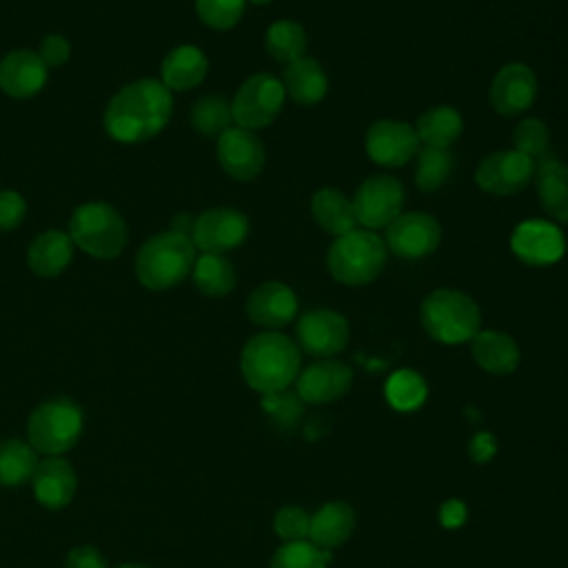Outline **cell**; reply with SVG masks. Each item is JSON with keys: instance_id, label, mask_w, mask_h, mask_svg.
I'll return each mask as SVG.
<instances>
[{"instance_id": "7c38bea8", "label": "cell", "mask_w": 568, "mask_h": 568, "mask_svg": "<svg viewBox=\"0 0 568 568\" xmlns=\"http://www.w3.org/2000/svg\"><path fill=\"white\" fill-rule=\"evenodd\" d=\"M510 248L528 266H548L564 257L566 237L555 222L524 220L510 235Z\"/></svg>"}, {"instance_id": "ee69618b", "label": "cell", "mask_w": 568, "mask_h": 568, "mask_svg": "<svg viewBox=\"0 0 568 568\" xmlns=\"http://www.w3.org/2000/svg\"><path fill=\"white\" fill-rule=\"evenodd\" d=\"M439 524L448 530H455L459 526L466 524L468 519V508L462 499H446L442 506H439Z\"/></svg>"}, {"instance_id": "74e56055", "label": "cell", "mask_w": 568, "mask_h": 568, "mask_svg": "<svg viewBox=\"0 0 568 568\" xmlns=\"http://www.w3.org/2000/svg\"><path fill=\"white\" fill-rule=\"evenodd\" d=\"M262 408L277 428L291 430L293 426L300 424V417L304 413V402L300 399L297 393L284 388V390L262 395Z\"/></svg>"}, {"instance_id": "8d00e7d4", "label": "cell", "mask_w": 568, "mask_h": 568, "mask_svg": "<svg viewBox=\"0 0 568 568\" xmlns=\"http://www.w3.org/2000/svg\"><path fill=\"white\" fill-rule=\"evenodd\" d=\"M515 151L528 155L532 162L548 158L550 151V133L548 126L537 118H524L513 133Z\"/></svg>"}, {"instance_id": "836d02e7", "label": "cell", "mask_w": 568, "mask_h": 568, "mask_svg": "<svg viewBox=\"0 0 568 568\" xmlns=\"http://www.w3.org/2000/svg\"><path fill=\"white\" fill-rule=\"evenodd\" d=\"M266 51L280 62H295L304 58L306 33L295 20H277L266 31Z\"/></svg>"}, {"instance_id": "8992f818", "label": "cell", "mask_w": 568, "mask_h": 568, "mask_svg": "<svg viewBox=\"0 0 568 568\" xmlns=\"http://www.w3.org/2000/svg\"><path fill=\"white\" fill-rule=\"evenodd\" d=\"M84 428V413L78 402L69 397H53L42 402L27 422V437L36 453L60 457L71 450Z\"/></svg>"}, {"instance_id": "8fae6325", "label": "cell", "mask_w": 568, "mask_h": 568, "mask_svg": "<svg viewBox=\"0 0 568 568\" xmlns=\"http://www.w3.org/2000/svg\"><path fill=\"white\" fill-rule=\"evenodd\" d=\"M535 175V162L519 151H495L486 155L477 171L475 182L481 191L493 195H513L524 191Z\"/></svg>"}, {"instance_id": "60d3db41", "label": "cell", "mask_w": 568, "mask_h": 568, "mask_svg": "<svg viewBox=\"0 0 568 568\" xmlns=\"http://www.w3.org/2000/svg\"><path fill=\"white\" fill-rule=\"evenodd\" d=\"M27 213L24 197L16 191H0V231L16 229Z\"/></svg>"}, {"instance_id": "4fadbf2b", "label": "cell", "mask_w": 568, "mask_h": 568, "mask_svg": "<svg viewBox=\"0 0 568 568\" xmlns=\"http://www.w3.org/2000/svg\"><path fill=\"white\" fill-rule=\"evenodd\" d=\"M295 333L302 351L326 359L346 348L351 328L346 317L339 315L337 311L315 308L300 317Z\"/></svg>"}, {"instance_id": "52a82bcc", "label": "cell", "mask_w": 568, "mask_h": 568, "mask_svg": "<svg viewBox=\"0 0 568 568\" xmlns=\"http://www.w3.org/2000/svg\"><path fill=\"white\" fill-rule=\"evenodd\" d=\"M69 237L75 246L98 260L120 255L126 244V224L106 202L80 204L69 220Z\"/></svg>"}, {"instance_id": "6da1fadb", "label": "cell", "mask_w": 568, "mask_h": 568, "mask_svg": "<svg viewBox=\"0 0 568 568\" xmlns=\"http://www.w3.org/2000/svg\"><path fill=\"white\" fill-rule=\"evenodd\" d=\"M173 113L169 89L155 78H142L120 89L106 104V133L126 144L144 142L158 135Z\"/></svg>"}, {"instance_id": "3957f363", "label": "cell", "mask_w": 568, "mask_h": 568, "mask_svg": "<svg viewBox=\"0 0 568 568\" xmlns=\"http://www.w3.org/2000/svg\"><path fill=\"white\" fill-rule=\"evenodd\" d=\"M195 264V244L189 235L166 231L142 244L135 257V275L142 286L164 291L180 284Z\"/></svg>"}, {"instance_id": "5b68a950", "label": "cell", "mask_w": 568, "mask_h": 568, "mask_svg": "<svg viewBox=\"0 0 568 568\" xmlns=\"http://www.w3.org/2000/svg\"><path fill=\"white\" fill-rule=\"evenodd\" d=\"M386 264V244L373 231L353 229L333 240L326 253L328 273L348 286L373 282Z\"/></svg>"}, {"instance_id": "c3c4849f", "label": "cell", "mask_w": 568, "mask_h": 568, "mask_svg": "<svg viewBox=\"0 0 568 568\" xmlns=\"http://www.w3.org/2000/svg\"><path fill=\"white\" fill-rule=\"evenodd\" d=\"M251 2H255V4H266V2H271V0H251Z\"/></svg>"}, {"instance_id": "b9f144b4", "label": "cell", "mask_w": 568, "mask_h": 568, "mask_svg": "<svg viewBox=\"0 0 568 568\" xmlns=\"http://www.w3.org/2000/svg\"><path fill=\"white\" fill-rule=\"evenodd\" d=\"M38 55L42 58V62H44L47 67H60V64H64V62L69 60V55H71L69 40H67L64 36L51 33V36H47V38L42 40Z\"/></svg>"}, {"instance_id": "bcb514c9", "label": "cell", "mask_w": 568, "mask_h": 568, "mask_svg": "<svg viewBox=\"0 0 568 568\" xmlns=\"http://www.w3.org/2000/svg\"><path fill=\"white\" fill-rule=\"evenodd\" d=\"M193 222L189 215H175L173 222H171V231L175 233H182V235H189L191 237V231H193Z\"/></svg>"}, {"instance_id": "603a6c76", "label": "cell", "mask_w": 568, "mask_h": 568, "mask_svg": "<svg viewBox=\"0 0 568 568\" xmlns=\"http://www.w3.org/2000/svg\"><path fill=\"white\" fill-rule=\"evenodd\" d=\"M470 353L477 366L493 375H508L519 366V348L501 331H479L470 339Z\"/></svg>"}, {"instance_id": "e0dca14e", "label": "cell", "mask_w": 568, "mask_h": 568, "mask_svg": "<svg viewBox=\"0 0 568 568\" xmlns=\"http://www.w3.org/2000/svg\"><path fill=\"white\" fill-rule=\"evenodd\" d=\"M262 140L242 126H231L217 138V162L235 180H253L264 169Z\"/></svg>"}, {"instance_id": "30bf717a", "label": "cell", "mask_w": 568, "mask_h": 568, "mask_svg": "<svg viewBox=\"0 0 568 568\" xmlns=\"http://www.w3.org/2000/svg\"><path fill=\"white\" fill-rule=\"evenodd\" d=\"M442 240L439 222L422 211L399 213L386 226L384 244L404 260H419L430 255Z\"/></svg>"}, {"instance_id": "ffe728a7", "label": "cell", "mask_w": 568, "mask_h": 568, "mask_svg": "<svg viewBox=\"0 0 568 568\" xmlns=\"http://www.w3.org/2000/svg\"><path fill=\"white\" fill-rule=\"evenodd\" d=\"M47 69L36 51H11L0 60V89L11 98L27 100L44 87Z\"/></svg>"}, {"instance_id": "484cf974", "label": "cell", "mask_w": 568, "mask_h": 568, "mask_svg": "<svg viewBox=\"0 0 568 568\" xmlns=\"http://www.w3.org/2000/svg\"><path fill=\"white\" fill-rule=\"evenodd\" d=\"M209 71L206 55L193 47H175L162 62V84L173 91H189L197 87Z\"/></svg>"}, {"instance_id": "d4e9b609", "label": "cell", "mask_w": 568, "mask_h": 568, "mask_svg": "<svg viewBox=\"0 0 568 568\" xmlns=\"http://www.w3.org/2000/svg\"><path fill=\"white\" fill-rule=\"evenodd\" d=\"M73 260V240L62 231H44L40 233L27 253L29 268L40 277L60 275L69 262Z\"/></svg>"}, {"instance_id": "7bdbcfd3", "label": "cell", "mask_w": 568, "mask_h": 568, "mask_svg": "<svg viewBox=\"0 0 568 568\" xmlns=\"http://www.w3.org/2000/svg\"><path fill=\"white\" fill-rule=\"evenodd\" d=\"M64 568H109V561L95 546H75L67 552Z\"/></svg>"}, {"instance_id": "d590c367", "label": "cell", "mask_w": 568, "mask_h": 568, "mask_svg": "<svg viewBox=\"0 0 568 568\" xmlns=\"http://www.w3.org/2000/svg\"><path fill=\"white\" fill-rule=\"evenodd\" d=\"M331 552L317 548L308 539L282 544L271 557L268 568H326Z\"/></svg>"}, {"instance_id": "f6af8a7d", "label": "cell", "mask_w": 568, "mask_h": 568, "mask_svg": "<svg viewBox=\"0 0 568 568\" xmlns=\"http://www.w3.org/2000/svg\"><path fill=\"white\" fill-rule=\"evenodd\" d=\"M468 453H470V457H473L477 464L490 462V459L495 457V453H497V439H495V435H493V433H486V430L477 433V435L470 439V444H468Z\"/></svg>"}, {"instance_id": "2e32d148", "label": "cell", "mask_w": 568, "mask_h": 568, "mask_svg": "<svg viewBox=\"0 0 568 568\" xmlns=\"http://www.w3.org/2000/svg\"><path fill=\"white\" fill-rule=\"evenodd\" d=\"M490 104L499 115L515 118L530 109V104L537 98V75L535 71L524 62H508L504 64L488 91Z\"/></svg>"}, {"instance_id": "d6986e66", "label": "cell", "mask_w": 568, "mask_h": 568, "mask_svg": "<svg viewBox=\"0 0 568 568\" xmlns=\"http://www.w3.org/2000/svg\"><path fill=\"white\" fill-rule=\"evenodd\" d=\"M31 488L36 501L47 510H60L71 504L78 486V475L71 462L64 457H47L40 459L33 475Z\"/></svg>"}, {"instance_id": "44dd1931", "label": "cell", "mask_w": 568, "mask_h": 568, "mask_svg": "<svg viewBox=\"0 0 568 568\" xmlns=\"http://www.w3.org/2000/svg\"><path fill=\"white\" fill-rule=\"evenodd\" d=\"M297 313V297L291 286L282 282H266L257 286L246 300V315L253 324L264 328L286 326Z\"/></svg>"}, {"instance_id": "f35d334b", "label": "cell", "mask_w": 568, "mask_h": 568, "mask_svg": "<svg viewBox=\"0 0 568 568\" xmlns=\"http://www.w3.org/2000/svg\"><path fill=\"white\" fill-rule=\"evenodd\" d=\"M197 16L211 29H231L244 13V0H195Z\"/></svg>"}, {"instance_id": "f1b7e54d", "label": "cell", "mask_w": 568, "mask_h": 568, "mask_svg": "<svg viewBox=\"0 0 568 568\" xmlns=\"http://www.w3.org/2000/svg\"><path fill=\"white\" fill-rule=\"evenodd\" d=\"M464 122L453 106H433L417 120V138L426 146L448 149L462 135Z\"/></svg>"}, {"instance_id": "7a4b0ae2", "label": "cell", "mask_w": 568, "mask_h": 568, "mask_svg": "<svg viewBox=\"0 0 568 568\" xmlns=\"http://www.w3.org/2000/svg\"><path fill=\"white\" fill-rule=\"evenodd\" d=\"M240 371L244 382L260 395L284 390L300 375V348L277 331L257 333L242 348Z\"/></svg>"}, {"instance_id": "9a60e30c", "label": "cell", "mask_w": 568, "mask_h": 568, "mask_svg": "<svg viewBox=\"0 0 568 568\" xmlns=\"http://www.w3.org/2000/svg\"><path fill=\"white\" fill-rule=\"evenodd\" d=\"M248 220L244 213L231 206H217L204 211L191 231V240L204 253H224L240 246L246 240Z\"/></svg>"}, {"instance_id": "ab89813d", "label": "cell", "mask_w": 568, "mask_h": 568, "mask_svg": "<svg viewBox=\"0 0 568 568\" xmlns=\"http://www.w3.org/2000/svg\"><path fill=\"white\" fill-rule=\"evenodd\" d=\"M273 528L275 535L288 544V541H304L308 539V530H311V515L300 508V506H284L275 513L273 519Z\"/></svg>"}, {"instance_id": "d6a6232c", "label": "cell", "mask_w": 568, "mask_h": 568, "mask_svg": "<svg viewBox=\"0 0 568 568\" xmlns=\"http://www.w3.org/2000/svg\"><path fill=\"white\" fill-rule=\"evenodd\" d=\"M231 122H233L231 102L220 93L202 95L191 106V124L204 138H213V135L220 138L226 129H231Z\"/></svg>"}, {"instance_id": "4dcf8cb0", "label": "cell", "mask_w": 568, "mask_h": 568, "mask_svg": "<svg viewBox=\"0 0 568 568\" xmlns=\"http://www.w3.org/2000/svg\"><path fill=\"white\" fill-rule=\"evenodd\" d=\"M193 282L204 295L222 297L235 286V268L222 253H202L193 264Z\"/></svg>"}, {"instance_id": "f546056e", "label": "cell", "mask_w": 568, "mask_h": 568, "mask_svg": "<svg viewBox=\"0 0 568 568\" xmlns=\"http://www.w3.org/2000/svg\"><path fill=\"white\" fill-rule=\"evenodd\" d=\"M38 453L24 439L9 437L0 442V486H22L38 466Z\"/></svg>"}, {"instance_id": "7dc6e473", "label": "cell", "mask_w": 568, "mask_h": 568, "mask_svg": "<svg viewBox=\"0 0 568 568\" xmlns=\"http://www.w3.org/2000/svg\"><path fill=\"white\" fill-rule=\"evenodd\" d=\"M115 568H149V566H142V564H122V566H115Z\"/></svg>"}, {"instance_id": "cb8c5ba5", "label": "cell", "mask_w": 568, "mask_h": 568, "mask_svg": "<svg viewBox=\"0 0 568 568\" xmlns=\"http://www.w3.org/2000/svg\"><path fill=\"white\" fill-rule=\"evenodd\" d=\"M355 528V513L344 501H328L315 515H311L308 541L322 550H331L344 544Z\"/></svg>"}, {"instance_id": "ba28073f", "label": "cell", "mask_w": 568, "mask_h": 568, "mask_svg": "<svg viewBox=\"0 0 568 568\" xmlns=\"http://www.w3.org/2000/svg\"><path fill=\"white\" fill-rule=\"evenodd\" d=\"M284 98V84L275 75L255 73L242 82L231 102L233 120L237 122V126L248 131L262 129L277 118Z\"/></svg>"}, {"instance_id": "277c9868", "label": "cell", "mask_w": 568, "mask_h": 568, "mask_svg": "<svg viewBox=\"0 0 568 568\" xmlns=\"http://www.w3.org/2000/svg\"><path fill=\"white\" fill-rule=\"evenodd\" d=\"M419 320L424 331L442 344L470 342L481 326V313L475 300L457 288H435L422 302Z\"/></svg>"}, {"instance_id": "1f68e13d", "label": "cell", "mask_w": 568, "mask_h": 568, "mask_svg": "<svg viewBox=\"0 0 568 568\" xmlns=\"http://www.w3.org/2000/svg\"><path fill=\"white\" fill-rule=\"evenodd\" d=\"M384 395H386V402H388L395 410H399V413H410V410H417V408L426 402L428 388H426L424 377H422L417 371L402 368V371H395V373L386 379Z\"/></svg>"}, {"instance_id": "e575fe53", "label": "cell", "mask_w": 568, "mask_h": 568, "mask_svg": "<svg viewBox=\"0 0 568 568\" xmlns=\"http://www.w3.org/2000/svg\"><path fill=\"white\" fill-rule=\"evenodd\" d=\"M455 166V158L448 149H433L424 146L417 151V164H415V184L417 189L430 193L444 186V182L450 178Z\"/></svg>"}, {"instance_id": "7402d4cb", "label": "cell", "mask_w": 568, "mask_h": 568, "mask_svg": "<svg viewBox=\"0 0 568 568\" xmlns=\"http://www.w3.org/2000/svg\"><path fill=\"white\" fill-rule=\"evenodd\" d=\"M532 180L544 211L555 222H568V164L544 158L535 164Z\"/></svg>"}, {"instance_id": "9c48e42d", "label": "cell", "mask_w": 568, "mask_h": 568, "mask_svg": "<svg viewBox=\"0 0 568 568\" xmlns=\"http://www.w3.org/2000/svg\"><path fill=\"white\" fill-rule=\"evenodd\" d=\"M404 206V186L399 180L390 175H373L366 178L353 197L355 220L364 224V229H382L388 226Z\"/></svg>"}, {"instance_id": "5bb4252c", "label": "cell", "mask_w": 568, "mask_h": 568, "mask_svg": "<svg viewBox=\"0 0 568 568\" xmlns=\"http://www.w3.org/2000/svg\"><path fill=\"white\" fill-rule=\"evenodd\" d=\"M368 158L382 166H404L419 151L415 126L399 120H377L364 138Z\"/></svg>"}, {"instance_id": "83f0119b", "label": "cell", "mask_w": 568, "mask_h": 568, "mask_svg": "<svg viewBox=\"0 0 568 568\" xmlns=\"http://www.w3.org/2000/svg\"><path fill=\"white\" fill-rule=\"evenodd\" d=\"M284 91L300 104H315L328 91V78L315 58H300L286 64Z\"/></svg>"}, {"instance_id": "4316f807", "label": "cell", "mask_w": 568, "mask_h": 568, "mask_svg": "<svg viewBox=\"0 0 568 568\" xmlns=\"http://www.w3.org/2000/svg\"><path fill=\"white\" fill-rule=\"evenodd\" d=\"M311 215L320 229H324L326 233H331L335 237L353 231L357 224L355 211H353V200H348L342 191H337L333 186H324L313 195Z\"/></svg>"}, {"instance_id": "ac0fdd59", "label": "cell", "mask_w": 568, "mask_h": 568, "mask_svg": "<svg viewBox=\"0 0 568 568\" xmlns=\"http://www.w3.org/2000/svg\"><path fill=\"white\" fill-rule=\"evenodd\" d=\"M353 371L337 359H320L300 371L295 393L306 404H328L344 397L351 388Z\"/></svg>"}]
</instances>
